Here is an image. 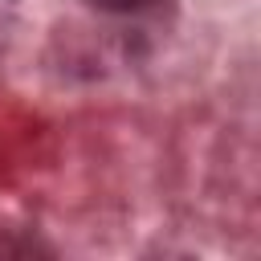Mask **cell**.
<instances>
[{"label": "cell", "instance_id": "6da1fadb", "mask_svg": "<svg viewBox=\"0 0 261 261\" xmlns=\"http://www.w3.org/2000/svg\"><path fill=\"white\" fill-rule=\"evenodd\" d=\"M94 8H106V12H139V8H147V4H155V0H90Z\"/></svg>", "mask_w": 261, "mask_h": 261}]
</instances>
